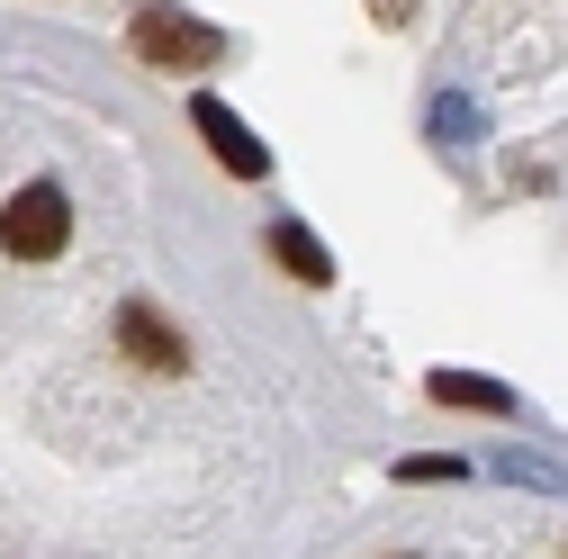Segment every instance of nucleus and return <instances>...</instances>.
<instances>
[{"mask_svg":"<svg viewBox=\"0 0 568 559\" xmlns=\"http://www.w3.org/2000/svg\"><path fill=\"white\" fill-rule=\"evenodd\" d=\"M126 45H135V63H154V73H207V63L226 54V37L207 19H190V10H172V0H145Z\"/></svg>","mask_w":568,"mask_h":559,"instance_id":"obj_1","label":"nucleus"},{"mask_svg":"<svg viewBox=\"0 0 568 559\" xmlns=\"http://www.w3.org/2000/svg\"><path fill=\"white\" fill-rule=\"evenodd\" d=\"M63 244H73V199H63L54 181H28L10 207H0V253H19V262H54Z\"/></svg>","mask_w":568,"mask_h":559,"instance_id":"obj_2","label":"nucleus"},{"mask_svg":"<svg viewBox=\"0 0 568 559\" xmlns=\"http://www.w3.org/2000/svg\"><path fill=\"white\" fill-rule=\"evenodd\" d=\"M190 118H199V135L217 145V163H226L235 181H262V172H271V145H262V135H253L217 91H199V100H190Z\"/></svg>","mask_w":568,"mask_h":559,"instance_id":"obj_3","label":"nucleus"},{"mask_svg":"<svg viewBox=\"0 0 568 559\" xmlns=\"http://www.w3.org/2000/svg\"><path fill=\"white\" fill-rule=\"evenodd\" d=\"M118 343H126V362H145V370H163V379L190 370V343H181L145 298H126V307H118Z\"/></svg>","mask_w":568,"mask_h":559,"instance_id":"obj_4","label":"nucleus"},{"mask_svg":"<svg viewBox=\"0 0 568 559\" xmlns=\"http://www.w3.org/2000/svg\"><path fill=\"white\" fill-rule=\"evenodd\" d=\"M271 262H280V271H298L307 289H325V280H334V253H325L298 217H280V226H271Z\"/></svg>","mask_w":568,"mask_h":559,"instance_id":"obj_5","label":"nucleus"},{"mask_svg":"<svg viewBox=\"0 0 568 559\" xmlns=\"http://www.w3.org/2000/svg\"><path fill=\"white\" fill-rule=\"evenodd\" d=\"M434 397L443 406H478V415H515V397L496 379H460V370H434Z\"/></svg>","mask_w":568,"mask_h":559,"instance_id":"obj_6","label":"nucleus"},{"mask_svg":"<svg viewBox=\"0 0 568 559\" xmlns=\"http://www.w3.org/2000/svg\"><path fill=\"white\" fill-rule=\"evenodd\" d=\"M371 10H379V19H406V0H371Z\"/></svg>","mask_w":568,"mask_h":559,"instance_id":"obj_7","label":"nucleus"}]
</instances>
